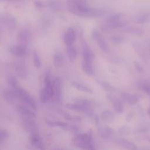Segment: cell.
I'll return each instance as SVG.
<instances>
[{
  "instance_id": "6da1fadb",
  "label": "cell",
  "mask_w": 150,
  "mask_h": 150,
  "mask_svg": "<svg viewBox=\"0 0 150 150\" xmlns=\"http://www.w3.org/2000/svg\"><path fill=\"white\" fill-rule=\"evenodd\" d=\"M67 5L69 12L80 17L100 18L104 16L106 13L103 9L89 7L80 0H68Z\"/></svg>"
},
{
  "instance_id": "7a4b0ae2",
  "label": "cell",
  "mask_w": 150,
  "mask_h": 150,
  "mask_svg": "<svg viewBox=\"0 0 150 150\" xmlns=\"http://www.w3.org/2000/svg\"><path fill=\"white\" fill-rule=\"evenodd\" d=\"M73 144L77 147L83 149H95L92 132L78 134L73 139Z\"/></svg>"
},
{
  "instance_id": "3957f363",
  "label": "cell",
  "mask_w": 150,
  "mask_h": 150,
  "mask_svg": "<svg viewBox=\"0 0 150 150\" xmlns=\"http://www.w3.org/2000/svg\"><path fill=\"white\" fill-rule=\"evenodd\" d=\"M44 83L45 86L40 92V100L42 103H45L54 96L53 81L49 72H47L45 76Z\"/></svg>"
},
{
  "instance_id": "277c9868",
  "label": "cell",
  "mask_w": 150,
  "mask_h": 150,
  "mask_svg": "<svg viewBox=\"0 0 150 150\" xmlns=\"http://www.w3.org/2000/svg\"><path fill=\"white\" fill-rule=\"evenodd\" d=\"M13 90H15L18 98L21 101L23 104L34 110H36V102L27 91H26L24 88L21 87L19 86Z\"/></svg>"
},
{
  "instance_id": "5b68a950",
  "label": "cell",
  "mask_w": 150,
  "mask_h": 150,
  "mask_svg": "<svg viewBox=\"0 0 150 150\" xmlns=\"http://www.w3.org/2000/svg\"><path fill=\"white\" fill-rule=\"evenodd\" d=\"M21 124L23 129L29 134L39 133L38 125L34 118L22 116Z\"/></svg>"
},
{
  "instance_id": "8992f818",
  "label": "cell",
  "mask_w": 150,
  "mask_h": 150,
  "mask_svg": "<svg viewBox=\"0 0 150 150\" xmlns=\"http://www.w3.org/2000/svg\"><path fill=\"white\" fill-rule=\"evenodd\" d=\"M91 38L93 40L96 41L98 46L102 52L104 53L109 52L110 47L108 45L101 33L97 29H94L91 32Z\"/></svg>"
},
{
  "instance_id": "52a82bcc",
  "label": "cell",
  "mask_w": 150,
  "mask_h": 150,
  "mask_svg": "<svg viewBox=\"0 0 150 150\" xmlns=\"http://www.w3.org/2000/svg\"><path fill=\"white\" fill-rule=\"evenodd\" d=\"M17 41L18 44L24 47H27L31 39V33L28 28H21L17 33Z\"/></svg>"
},
{
  "instance_id": "ba28073f",
  "label": "cell",
  "mask_w": 150,
  "mask_h": 150,
  "mask_svg": "<svg viewBox=\"0 0 150 150\" xmlns=\"http://www.w3.org/2000/svg\"><path fill=\"white\" fill-rule=\"evenodd\" d=\"M1 22L8 30L11 32L15 30L17 25V21L15 17L9 13H4L1 15Z\"/></svg>"
},
{
  "instance_id": "9c48e42d",
  "label": "cell",
  "mask_w": 150,
  "mask_h": 150,
  "mask_svg": "<svg viewBox=\"0 0 150 150\" xmlns=\"http://www.w3.org/2000/svg\"><path fill=\"white\" fill-rule=\"evenodd\" d=\"M13 67L18 77L23 80H25L27 78L28 71L26 64L24 61L22 60H16L13 63Z\"/></svg>"
},
{
  "instance_id": "30bf717a",
  "label": "cell",
  "mask_w": 150,
  "mask_h": 150,
  "mask_svg": "<svg viewBox=\"0 0 150 150\" xmlns=\"http://www.w3.org/2000/svg\"><path fill=\"white\" fill-rule=\"evenodd\" d=\"M8 52L12 55L18 57H22L27 53L26 47L20 45H12L9 46Z\"/></svg>"
},
{
  "instance_id": "8fae6325",
  "label": "cell",
  "mask_w": 150,
  "mask_h": 150,
  "mask_svg": "<svg viewBox=\"0 0 150 150\" xmlns=\"http://www.w3.org/2000/svg\"><path fill=\"white\" fill-rule=\"evenodd\" d=\"M97 131L98 134L103 139L110 138L114 134V130L107 125H101L100 124L97 125Z\"/></svg>"
},
{
  "instance_id": "7c38bea8",
  "label": "cell",
  "mask_w": 150,
  "mask_h": 150,
  "mask_svg": "<svg viewBox=\"0 0 150 150\" xmlns=\"http://www.w3.org/2000/svg\"><path fill=\"white\" fill-rule=\"evenodd\" d=\"M82 56L83 61L92 63L94 58V53L86 42L82 43Z\"/></svg>"
},
{
  "instance_id": "4fadbf2b",
  "label": "cell",
  "mask_w": 150,
  "mask_h": 150,
  "mask_svg": "<svg viewBox=\"0 0 150 150\" xmlns=\"http://www.w3.org/2000/svg\"><path fill=\"white\" fill-rule=\"evenodd\" d=\"M54 96L57 101L59 103L62 102V81L59 77H56L53 81Z\"/></svg>"
},
{
  "instance_id": "5bb4252c",
  "label": "cell",
  "mask_w": 150,
  "mask_h": 150,
  "mask_svg": "<svg viewBox=\"0 0 150 150\" xmlns=\"http://www.w3.org/2000/svg\"><path fill=\"white\" fill-rule=\"evenodd\" d=\"M106 97L107 98V100L112 103L114 109V110L118 113H121L123 112L124 110V108L122 106V103H121V101L117 99V98L114 96L112 94H107L106 96Z\"/></svg>"
},
{
  "instance_id": "9a60e30c",
  "label": "cell",
  "mask_w": 150,
  "mask_h": 150,
  "mask_svg": "<svg viewBox=\"0 0 150 150\" xmlns=\"http://www.w3.org/2000/svg\"><path fill=\"white\" fill-rule=\"evenodd\" d=\"M2 96L4 99L8 103H13L18 98L16 93L12 88H5L2 91Z\"/></svg>"
},
{
  "instance_id": "2e32d148",
  "label": "cell",
  "mask_w": 150,
  "mask_h": 150,
  "mask_svg": "<svg viewBox=\"0 0 150 150\" xmlns=\"http://www.w3.org/2000/svg\"><path fill=\"white\" fill-rule=\"evenodd\" d=\"M64 42L67 46L73 45L76 40V32L73 28H69L64 35Z\"/></svg>"
},
{
  "instance_id": "e0dca14e",
  "label": "cell",
  "mask_w": 150,
  "mask_h": 150,
  "mask_svg": "<svg viewBox=\"0 0 150 150\" xmlns=\"http://www.w3.org/2000/svg\"><path fill=\"white\" fill-rule=\"evenodd\" d=\"M30 141L31 145L35 148L39 149H44L42 140L39 135V133H35L30 134Z\"/></svg>"
},
{
  "instance_id": "ac0fdd59",
  "label": "cell",
  "mask_w": 150,
  "mask_h": 150,
  "mask_svg": "<svg viewBox=\"0 0 150 150\" xmlns=\"http://www.w3.org/2000/svg\"><path fill=\"white\" fill-rule=\"evenodd\" d=\"M16 110L18 112H19L21 116L23 117H32L34 118H35L36 117L35 113L26 105L25 106L22 105H18L16 106Z\"/></svg>"
},
{
  "instance_id": "d6986e66",
  "label": "cell",
  "mask_w": 150,
  "mask_h": 150,
  "mask_svg": "<svg viewBox=\"0 0 150 150\" xmlns=\"http://www.w3.org/2000/svg\"><path fill=\"white\" fill-rule=\"evenodd\" d=\"M45 122L48 125H49L50 127H60L66 131H67L68 127L69 126V124H67V122H64L60 121L50 120L47 119V120H45Z\"/></svg>"
},
{
  "instance_id": "ffe728a7",
  "label": "cell",
  "mask_w": 150,
  "mask_h": 150,
  "mask_svg": "<svg viewBox=\"0 0 150 150\" xmlns=\"http://www.w3.org/2000/svg\"><path fill=\"white\" fill-rule=\"evenodd\" d=\"M64 62L63 54L59 52H56L53 56V63L56 67H60L63 66Z\"/></svg>"
},
{
  "instance_id": "44dd1931",
  "label": "cell",
  "mask_w": 150,
  "mask_h": 150,
  "mask_svg": "<svg viewBox=\"0 0 150 150\" xmlns=\"http://www.w3.org/2000/svg\"><path fill=\"white\" fill-rule=\"evenodd\" d=\"M115 117L114 113L109 110L103 111L100 114V119L105 122H112Z\"/></svg>"
},
{
  "instance_id": "7402d4cb",
  "label": "cell",
  "mask_w": 150,
  "mask_h": 150,
  "mask_svg": "<svg viewBox=\"0 0 150 150\" xmlns=\"http://www.w3.org/2000/svg\"><path fill=\"white\" fill-rule=\"evenodd\" d=\"M71 85L76 88L77 90L81 91L82 92H85L87 93H92L93 91L92 90L86 85H84L81 83L77 82L76 81H71Z\"/></svg>"
},
{
  "instance_id": "603a6c76",
  "label": "cell",
  "mask_w": 150,
  "mask_h": 150,
  "mask_svg": "<svg viewBox=\"0 0 150 150\" xmlns=\"http://www.w3.org/2000/svg\"><path fill=\"white\" fill-rule=\"evenodd\" d=\"M57 112L67 121H72V122H79L81 121V118L80 117L70 114L63 110L59 109L57 110Z\"/></svg>"
},
{
  "instance_id": "cb8c5ba5",
  "label": "cell",
  "mask_w": 150,
  "mask_h": 150,
  "mask_svg": "<svg viewBox=\"0 0 150 150\" xmlns=\"http://www.w3.org/2000/svg\"><path fill=\"white\" fill-rule=\"evenodd\" d=\"M66 50H67V54L70 61L73 62L74 60H76L77 54V52L74 46H73V45L67 46Z\"/></svg>"
},
{
  "instance_id": "d4e9b609",
  "label": "cell",
  "mask_w": 150,
  "mask_h": 150,
  "mask_svg": "<svg viewBox=\"0 0 150 150\" xmlns=\"http://www.w3.org/2000/svg\"><path fill=\"white\" fill-rule=\"evenodd\" d=\"M115 142L122 146V147H124L125 148H131V149H132V148H135V145L132 143L131 142L125 139H124V138H116L115 139Z\"/></svg>"
},
{
  "instance_id": "484cf974",
  "label": "cell",
  "mask_w": 150,
  "mask_h": 150,
  "mask_svg": "<svg viewBox=\"0 0 150 150\" xmlns=\"http://www.w3.org/2000/svg\"><path fill=\"white\" fill-rule=\"evenodd\" d=\"M81 69L88 76H93L94 74V69L92 63L83 61L81 63Z\"/></svg>"
},
{
  "instance_id": "4316f807",
  "label": "cell",
  "mask_w": 150,
  "mask_h": 150,
  "mask_svg": "<svg viewBox=\"0 0 150 150\" xmlns=\"http://www.w3.org/2000/svg\"><path fill=\"white\" fill-rule=\"evenodd\" d=\"M121 97L129 104H134L137 101V97H135V96L129 93H122Z\"/></svg>"
},
{
  "instance_id": "83f0119b",
  "label": "cell",
  "mask_w": 150,
  "mask_h": 150,
  "mask_svg": "<svg viewBox=\"0 0 150 150\" xmlns=\"http://www.w3.org/2000/svg\"><path fill=\"white\" fill-rule=\"evenodd\" d=\"M98 83L101 86V87L106 91L114 92L115 91V88L109 83L105 81H99Z\"/></svg>"
},
{
  "instance_id": "f1b7e54d",
  "label": "cell",
  "mask_w": 150,
  "mask_h": 150,
  "mask_svg": "<svg viewBox=\"0 0 150 150\" xmlns=\"http://www.w3.org/2000/svg\"><path fill=\"white\" fill-rule=\"evenodd\" d=\"M7 83L9 85V86L12 89H15L18 86L17 79H16L15 77L13 76H10L8 77Z\"/></svg>"
},
{
  "instance_id": "f546056e",
  "label": "cell",
  "mask_w": 150,
  "mask_h": 150,
  "mask_svg": "<svg viewBox=\"0 0 150 150\" xmlns=\"http://www.w3.org/2000/svg\"><path fill=\"white\" fill-rule=\"evenodd\" d=\"M149 19H150V13H146L138 16L136 19V21L139 23H142L149 21Z\"/></svg>"
},
{
  "instance_id": "4dcf8cb0",
  "label": "cell",
  "mask_w": 150,
  "mask_h": 150,
  "mask_svg": "<svg viewBox=\"0 0 150 150\" xmlns=\"http://www.w3.org/2000/svg\"><path fill=\"white\" fill-rule=\"evenodd\" d=\"M33 63L37 69H39L41 66V62L39 57V56L36 50H34L33 52Z\"/></svg>"
},
{
  "instance_id": "1f68e13d",
  "label": "cell",
  "mask_w": 150,
  "mask_h": 150,
  "mask_svg": "<svg viewBox=\"0 0 150 150\" xmlns=\"http://www.w3.org/2000/svg\"><path fill=\"white\" fill-rule=\"evenodd\" d=\"M124 38L120 35H113L110 38V40L114 45H119L122 42Z\"/></svg>"
},
{
  "instance_id": "d6a6232c",
  "label": "cell",
  "mask_w": 150,
  "mask_h": 150,
  "mask_svg": "<svg viewBox=\"0 0 150 150\" xmlns=\"http://www.w3.org/2000/svg\"><path fill=\"white\" fill-rule=\"evenodd\" d=\"M9 137L8 132L5 129H1L0 130V143L2 144Z\"/></svg>"
},
{
  "instance_id": "836d02e7",
  "label": "cell",
  "mask_w": 150,
  "mask_h": 150,
  "mask_svg": "<svg viewBox=\"0 0 150 150\" xmlns=\"http://www.w3.org/2000/svg\"><path fill=\"white\" fill-rule=\"evenodd\" d=\"M67 131H70L75 135H77L80 133L79 128L77 126L72 125H69L67 129Z\"/></svg>"
},
{
  "instance_id": "e575fe53",
  "label": "cell",
  "mask_w": 150,
  "mask_h": 150,
  "mask_svg": "<svg viewBox=\"0 0 150 150\" xmlns=\"http://www.w3.org/2000/svg\"><path fill=\"white\" fill-rule=\"evenodd\" d=\"M49 7L51 9H52L53 10L57 11L59 9V5L56 2H53V1H52L49 3Z\"/></svg>"
},
{
  "instance_id": "d590c367",
  "label": "cell",
  "mask_w": 150,
  "mask_h": 150,
  "mask_svg": "<svg viewBox=\"0 0 150 150\" xmlns=\"http://www.w3.org/2000/svg\"><path fill=\"white\" fill-rule=\"evenodd\" d=\"M34 4L35 6L39 9H42L43 8L44 5L43 2L40 0H35L34 1Z\"/></svg>"
},
{
  "instance_id": "8d00e7d4",
  "label": "cell",
  "mask_w": 150,
  "mask_h": 150,
  "mask_svg": "<svg viewBox=\"0 0 150 150\" xmlns=\"http://www.w3.org/2000/svg\"><path fill=\"white\" fill-rule=\"evenodd\" d=\"M4 1H8V2H11V1H17V0H2Z\"/></svg>"
}]
</instances>
